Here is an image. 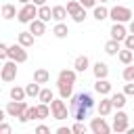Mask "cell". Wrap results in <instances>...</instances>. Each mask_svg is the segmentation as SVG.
I'll return each mask as SVG.
<instances>
[{
  "label": "cell",
  "mask_w": 134,
  "mask_h": 134,
  "mask_svg": "<svg viewBox=\"0 0 134 134\" xmlns=\"http://www.w3.org/2000/svg\"><path fill=\"white\" fill-rule=\"evenodd\" d=\"M25 109H27V103H25V100H10V103L6 105V115H10V117H21V115L25 113Z\"/></svg>",
  "instance_id": "cell-7"
},
{
  "label": "cell",
  "mask_w": 134,
  "mask_h": 134,
  "mask_svg": "<svg viewBox=\"0 0 134 134\" xmlns=\"http://www.w3.org/2000/svg\"><path fill=\"white\" fill-rule=\"evenodd\" d=\"M31 119H40V115H38V107H27L25 113L19 117L21 124H27V121H31Z\"/></svg>",
  "instance_id": "cell-16"
},
{
  "label": "cell",
  "mask_w": 134,
  "mask_h": 134,
  "mask_svg": "<svg viewBox=\"0 0 134 134\" xmlns=\"http://www.w3.org/2000/svg\"><path fill=\"white\" fill-rule=\"evenodd\" d=\"M77 2H80L84 8H94V6H96V0H77Z\"/></svg>",
  "instance_id": "cell-40"
},
{
  "label": "cell",
  "mask_w": 134,
  "mask_h": 134,
  "mask_svg": "<svg viewBox=\"0 0 134 134\" xmlns=\"http://www.w3.org/2000/svg\"><path fill=\"white\" fill-rule=\"evenodd\" d=\"M57 86H59V96L63 100H69L73 94V84H57Z\"/></svg>",
  "instance_id": "cell-22"
},
{
  "label": "cell",
  "mask_w": 134,
  "mask_h": 134,
  "mask_svg": "<svg viewBox=\"0 0 134 134\" xmlns=\"http://www.w3.org/2000/svg\"><path fill=\"white\" fill-rule=\"evenodd\" d=\"M38 19H42L44 23H48V21L52 19V8H50L48 4H42V6H38Z\"/></svg>",
  "instance_id": "cell-19"
},
{
  "label": "cell",
  "mask_w": 134,
  "mask_h": 134,
  "mask_svg": "<svg viewBox=\"0 0 134 134\" xmlns=\"http://www.w3.org/2000/svg\"><path fill=\"white\" fill-rule=\"evenodd\" d=\"M8 59H13V61H17V63H25V61H27V50H25V46H21L19 42L13 44V46H8Z\"/></svg>",
  "instance_id": "cell-6"
},
{
  "label": "cell",
  "mask_w": 134,
  "mask_h": 134,
  "mask_svg": "<svg viewBox=\"0 0 134 134\" xmlns=\"http://www.w3.org/2000/svg\"><path fill=\"white\" fill-rule=\"evenodd\" d=\"M52 34H54L57 38H67V34H69V27H67L63 21H57V25L52 27Z\"/></svg>",
  "instance_id": "cell-26"
},
{
  "label": "cell",
  "mask_w": 134,
  "mask_h": 134,
  "mask_svg": "<svg viewBox=\"0 0 134 134\" xmlns=\"http://www.w3.org/2000/svg\"><path fill=\"white\" fill-rule=\"evenodd\" d=\"M117 59H119L124 65H130L132 59H134V50H130V48H121V50L117 52Z\"/></svg>",
  "instance_id": "cell-24"
},
{
  "label": "cell",
  "mask_w": 134,
  "mask_h": 134,
  "mask_svg": "<svg viewBox=\"0 0 134 134\" xmlns=\"http://www.w3.org/2000/svg\"><path fill=\"white\" fill-rule=\"evenodd\" d=\"M38 115H40V119H46L50 115V105L48 103H40L38 105Z\"/></svg>",
  "instance_id": "cell-33"
},
{
  "label": "cell",
  "mask_w": 134,
  "mask_h": 134,
  "mask_svg": "<svg viewBox=\"0 0 134 134\" xmlns=\"http://www.w3.org/2000/svg\"><path fill=\"white\" fill-rule=\"evenodd\" d=\"M109 34H111V38H113V40H117V42H124V38L128 36V29L124 27V23H113Z\"/></svg>",
  "instance_id": "cell-11"
},
{
  "label": "cell",
  "mask_w": 134,
  "mask_h": 134,
  "mask_svg": "<svg viewBox=\"0 0 134 134\" xmlns=\"http://www.w3.org/2000/svg\"><path fill=\"white\" fill-rule=\"evenodd\" d=\"M73 67H75V71L84 73V71H86V69L90 67V61H88V57H86V54L77 57V59H75V63H73Z\"/></svg>",
  "instance_id": "cell-25"
},
{
  "label": "cell",
  "mask_w": 134,
  "mask_h": 134,
  "mask_svg": "<svg viewBox=\"0 0 134 134\" xmlns=\"http://www.w3.org/2000/svg\"><path fill=\"white\" fill-rule=\"evenodd\" d=\"M40 90H42V88H40V84H38V82H31V84H27V86H25V94H27V96H38V94H40Z\"/></svg>",
  "instance_id": "cell-32"
},
{
  "label": "cell",
  "mask_w": 134,
  "mask_h": 134,
  "mask_svg": "<svg viewBox=\"0 0 134 134\" xmlns=\"http://www.w3.org/2000/svg\"><path fill=\"white\" fill-rule=\"evenodd\" d=\"M50 113H52L54 119L61 121V119H67L69 109H67V105H65L63 98H52V100H50Z\"/></svg>",
  "instance_id": "cell-3"
},
{
  "label": "cell",
  "mask_w": 134,
  "mask_h": 134,
  "mask_svg": "<svg viewBox=\"0 0 134 134\" xmlns=\"http://www.w3.org/2000/svg\"><path fill=\"white\" fill-rule=\"evenodd\" d=\"M92 17H94L96 21H105V19L109 17V8L103 6V4H100V6H94V8H92Z\"/></svg>",
  "instance_id": "cell-23"
},
{
  "label": "cell",
  "mask_w": 134,
  "mask_h": 134,
  "mask_svg": "<svg viewBox=\"0 0 134 134\" xmlns=\"http://www.w3.org/2000/svg\"><path fill=\"white\" fill-rule=\"evenodd\" d=\"M36 6H42V4H46V0H31Z\"/></svg>",
  "instance_id": "cell-45"
},
{
  "label": "cell",
  "mask_w": 134,
  "mask_h": 134,
  "mask_svg": "<svg viewBox=\"0 0 134 134\" xmlns=\"http://www.w3.org/2000/svg\"><path fill=\"white\" fill-rule=\"evenodd\" d=\"M119 50H121V46H119V42H117V40H113V38L105 44V52H107L109 57H117V52H119Z\"/></svg>",
  "instance_id": "cell-20"
},
{
  "label": "cell",
  "mask_w": 134,
  "mask_h": 134,
  "mask_svg": "<svg viewBox=\"0 0 134 134\" xmlns=\"http://www.w3.org/2000/svg\"><path fill=\"white\" fill-rule=\"evenodd\" d=\"M103 2H107V0H100V4H103Z\"/></svg>",
  "instance_id": "cell-49"
},
{
  "label": "cell",
  "mask_w": 134,
  "mask_h": 134,
  "mask_svg": "<svg viewBox=\"0 0 134 134\" xmlns=\"http://www.w3.org/2000/svg\"><path fill=\"white\" fill-rule=\"evenodd\" d=\"M52 98H54V92H52L50 88H42L40 94H38V100H40V103H48V105H50Z\"/></svg>",
  "instance_id": "cell-28"
},
{
  "label": "cell",
  "mask_w": 134,
  "mask_h": 134,
  "mask_svg": "<svg viewBox=\"0 0 134 134\" xmlns=\"http://www.w3.org/2000/svg\"><path fill=\"white\" fill-rule=\"evenodd\" d=\"M27 94H25V88H19V86H13L10 88V100H23Z\"/></svg>",
  "instance_id": "cell-31"
},
{
  "label": "cell",
  "mask_w": 134,
  "mask_h": 134,
  "mask_svg": "<svg viewBox=\"0 0 134 134\" xmlns=\"http://www.w3.org/2000/svg\"><path fill=\"white\" fill-rule=\"evenodd\" d=\"M71 132H75V134H84V132H86V126H84L82 121H75V124L71 126Z\"/></svg>",
  "instance_id": "cell-36"
},
{
  "label": "cell",
  "mask_w": 134,
  "mask_h": 134,
  "mask_svg": "<svg viewBox=\"0 0 134 134\" xmlns=\"http://www.w3.org/2000/svg\"><path fill=\"white\" fill-rule=\"evenodd\" d=\"M65 8H67V15H69V17H75V15H77V13H80V10L84 8V6H82V4L77 2V0H69Z\"/></svg>",
  "instance_id": "cell-27"
},
{
  "label": "cell",
  "mask_w": 134,
  "mask_h": 134,
  "mask_svg": "<svg viewBox=\"0 0 134 134\" xmlns=\"http://www.w3.org/2000/svg\"><path fill=\"white\" fill-rule=\"evenodd\" d=\"M121 75H124V80H126V82H134V65H132V63H130V65H126V69H124V73H121Z\"/></svg>",
  "instance_id": "cell-34"
},
{
  "label": "cell",
  "mask_w": 134,
  "mask_h": 134,
  "mask_svg": "<svg viewBox=\"0 0 134 134\" xmlns=\"http://www.w3.org/2000/svg\"><path fill=\"white\" fill-rule=\"evenodd\" d=\"M96 109H98V115H109L111 111H113V105H111V96H103L100 98V103L96 105Z\"/></svg>",
  "instance_id": "cell-15"
},
{
  "label": "cell",
  "mask_w": 134,
  "mask_h": 134,
  "mask_svg": "<svg viewBox=\"0 0 134 134\" xmlns=\"http://www.w3.org/2000/svg\"><path fill=\"white\" fill-rule=\"evenodd\" d=\"M92 73H94V77H96V80H103V77H107V75H109V65H107V63H103V61H96V63H94V67H92Z\"/></svg>",
  "instance_id": "cell-13"
},
{
  "label": "cell",
  "mask_w": 134,
  "mask_h": 134,
  "mask_svg": "<svg viewBox=\"0 0 134 134\" xmlns=\"http://www.w3.org/2000/svg\"><path fill=\"white\" fill-rule=\"evenodd\" d=\"M111 105H113V109H124L126 107V92L111 94Z\"/></svg>",
  "instance_id": "cell-18"
},
{
  "label": "cell",
  "mask_w": 134,
  "mask_h": 134,
  "mask_svg": "<svg viewBox=\"0 0 134 134\" xmlns=\"http://www.w3.org/2000/svg\"><path fill=\"white\" fill-rule=\"evenodd\" d=\"M34 82H38V84H48V82H50V73L40 67V69L34 71Z\"/></svg>",
  "instance_id": "cell-21"
},
{
  "label": "cell",
  "mask_w": 134,
  "mask_h": 134,
  "mask_svg": "<svg viewBox=\"0 0 134 134\" xmlns=\"http://www.w3.org/2000/svg\"><path fill=\"white\" fill-rule=\"evenodd\" d=\"M128 31H130V34H134V19H130V21H128Z\"/></svg>",
  "instance_id": "cell-44"
},
{
  "label": "cell",
  "mask_w": 134,
  "mask_h": 134,
  "mask_svg": "<svg viewBox=\"0 0 134 134\" xmlns=\"http://www.w3.org/2000/svg\"><path fill=\"white\" fill-rule=\"evenodd\" d=\"M90 130H92L94 134H109V132H111V126L105 121L103 115H98V117H92V121H90Z\"/></svg>",
  "instance_id": "cell-8"
},
{
  "label": "cell",
  "mask_w": 134,
  "mask_h": 134,
  "mask_svg": "<svg viewBox=\"0 0 134 134\" xmlns=\"http://www.w3.org/2000/svg\"><path fill=\"white\" fill-rule=\"evenodd\" d=\"M19 2H21V4H27V2H31V0H19Z\"/></svg>",
  "instance_id": "cell-48"
},
{
  "label": "cell",
  "mask_w": 134,
  "mask_h": 134,
  "mask_svg": "<svg viewBox=\"0 0 134 134\" xmlns=\"http://www.w3.org/2000/svg\"><path fill=\"white\" fill-rule=\"evenodd\" d=\"M10 130H13V128H10L8 124H4V121H0V134H10Z\"/></svg>",
  "instance_id": "cell-41"
},
{
  "label": "cell",
  "mask_w": 134,
  "mask_h": 134,
  "mask_svg": "<svg viewBox=\"0 0 134 134\" xmlns=\"http://www.w3.org/2000/svg\"><path fill=\"white\" fill-rule=\"evenodd\" d=\"M71 19H73L75 23H84V19H86V8H82V10H80L75 17H71Z\"/></svg>",
  "instance_id": "cell-37"
},
{
  "label": "cell",
  "mask_w": 134,
  "mask_h": 134,
  "mask_svg": "<svg viewBox=\"0 0 134 134\" xmlns=\"http://www.w3.org/2000/svg\"><path fill=\"white\" fill-rule=\"evenodd\" d=\"M4 117H6V109H0V121H4Z\"/></svg>",
  "instance_id": "cell-46"
},
{
  "label": "cell",
  "mask_w": 134,
  "mask_h": 134,
  "mask_svg": "<svg viewBox=\"0 0 134 134\" xmlns=\"http://www.w3.org/2000/svg\"><path fill=\"white\" fill-rule=\"evenodd\" d=\"M71 132V128H65V126H61L59 130H57V134H69Z\"/></svg>",
  "instance_id": "cell-43"
},
{
  "label": "cell",
  "mask_w": 134,
  "mask_h": 134,
  "mask_svg": "<svg viewBox=\"0 0 134 134\" xmlns=\"http://www.w3.org/2000/svg\"><path fill=\"white\" fill-rule=\"evenodd\" d=\"M94 90H96L100 96H109V94H111V82H109L107 77H103V80H96V84H94Z\"/></svg>",
  "instance_id": "cell-14"
},
{
  "label": "cell",
  "mask_w": 134,
  "mask_h": 134,
  "mask_svg": "<svg viewBox=\"0 0 134 134\" xmlns=\"http://www.w3.org/2000/svg\"><path fill=\"white\" fill-rule=\"evenodd\" d=\"M111 130H115L117 134L128 130V115H126L121 109H117V113H115V117H113V126H111Z\"/></svg>",
  "instance_id": "cell-9"
},
{
  "label": "cell",
  "mask_w": 134,
  "mask_h": 134,
  "mask_svg": "<svg viewBox=\"0 0 134 134\" xmlns=\"http://www.w3.org/2000/svg\"><path fill=\"white\" fill-rule=\"evenodd\" d=\"M109 19H113V23H128L132 19V10L128 6H113L109 10Z\"/></svg>",
  "instance_id": "cell-2"
},
{
  "label": "cell",
  "mask_w": 134,
  "mask_h": 134,
  "mask_svg": "<svg viewBox=\"0 0 134 134\" xmlns=\"http://www.w3.org/2000/svg\"><path fill=\"white\" fill-rule=\"evenodd\" d=\"M65 17H69L65 6H52V19H54V21H63Z\"/></svg>",
  "instance_id": "cell-30"
},
{
  "label": "cell",
  "mask_w": 134,
  "mask_h": 134,
  "mask_svg": "<svg viewBox=\"0 0 134 134\" xmlns=\"http://www.w3.org/2000/svg\"><path fill=\"white\" fill-rule=\"evenodd\" d=\"M2 17L4 19H15L17 17V6L15 4H4L2 6Z\"/></svg>",
  "instance_id": "cell-29"
},
{
  "label": "cell",
  "mask_w": 134,
  "mask_h": 134,
  "mask_svg": "<svg viewBox=\"0 0 134 134\" xmlns=\"http://www.w3.org/2000/svg\"><path fill=\"white\" fill-rule=\"evenodd\" d=\"M94 109V98L90 92H80V94H71L69 98V115L75 121H84L90 111Z\"/></svg>",
  "instance_id": "cell-1"
},
{
  "label": "cell",
  "mask_w": 134,
  "mask_h": 134,
  "mask_svg": "<svg viewBox=\"0 0 134 134\" xmlns=\"http://www.w3.org/2000/svg\"><path fill=\"white\" fill-rule=\"evenodd\" d=\"M4 59H8V46L0 42V61H4Z\"/></svg>",
  "instance_id": "cell-39"
},
{
  "label": "cell",
  "mask_w": 134,
  "mask_h": 134,
  "mask_svg": "<svg viewBox=\"0 0 134 134\" xmlns=\"http://www.w3.org/2000/svg\"><path fill=\"white\" fill-rule=\"evenodd\" d=\"M29 31H31L36 38H38V36H44V34H46V23L36 17L34 21H29Z\"/></svg>",
  "instance_id": "cell-12"
},
{
  "label": "cell",
  "mask_w": 134,
  "mask_h": 134,
  "mask_svg": "<svg viewBox=\"0 0 134 134\" xmlns=\"http://www.w3.org/2000/svg\"><path fill=\"white\" fill-rule=\"evenodd\" d=\"M0 77H2V82H13V80L17 77V61L8 59V61L0 67Z\"/></svg>",
  "instance_id": "cell-5"
},
{
  "label": "cell",
  "mask_w": 134,
  "mask_h": 134,
  "mask_svg": "<svg viewBox=\"0 0 134 134\" xmlns=\"http://www.w3.org/2000/svg\"><path fill=\"white\" fill-rule=\"evenodd\" d=\"M126 132H128V134H134V128H128Z\"/></svg>",
  "instance_id": "cell-47"
},
{
  "label": "cell",
  "mask_w": 134,
  "mask_h": 134,
  "mask_svg": "<svg viewBox=\"0 0 134 134\" xmlns=\"http://www.w3.org/2000/svg\"><path fill=\"white\" fill-rule=\"evenodd\" d=\"M75 77H77L75 69H61L59 77H57V84H75Z\"/></svg>",
  "instance_id": "cell-10"
},
{
  "label": "cell",
  "mask_w": 134,
  "mask_h": 134,
  "mask_svg": "<svg viewBox=\"0 0 134 134\" xmlns=\"http://www.w3.org/2000/svg\"><path fill=\"white\" fill-rule=\"evenodd\" d=\"M124 92H126V96H134V82H128L124 86Z\"/></svg>",
  "instance_id": "cell-38"
},
{
  "label": "cell",
  "mask_w": 134,
  "mask_h": 134,
  "mask_svg": "<svg viewBox=\"0 0 134 134\" xmlns=\"http://www.w3.org/2000/svg\"><path fill=\"white\" fill-rule=\"evenodd\" d=\"M124 48H130V50H134V34H128V36L124 38Z\"/></svg>",
  "instance_id": "cell-35"
},
{
  "label": "cell",
  "mask_w": 134,
  "mask_h": 134,
  "mask_svg": "<svg viewBox=\"0 0 134 134\" xmlns=\"http://www.w3.org/2000/svg\"><path fill=\"white\" fill-rule=\"evenodd\" d=\"M36 134H50V128L48 126H38L36 128Z\"/></svg>",
  "instance_id": "cell-42"
},
{
  "label": "cell",
  "mask_w": 134,
  "mask_h": 134,
  "mask_svg": "<svg viewBox=\"0 0 134 134\" xmlns=\"http://www.w3.org/2000/svg\"><path fill=\"white\" fill-rule=\"evenodd\" d=\"M36 17H38V6H36L34 2L23 4V8L17 13V19H19L21 23H29V21H34Z\"/></svg>",
  "instance_id": "cell-4"
},
{
  "label": "cell",
  "mask_w": 134,
  "mask_h": 134,
  "mask_svg": "<svg viewBox=\"0 0 134 134\" xmlns=\"http://www.w3.org/2000/svg\"><path fill=\"white\" fill-rule=\"evenodd\" d=\"M34 38H36V36H34L31 31H21V34L17 36V42H19L21 46H25V48H29V46L34 44Z\"/></svg>",
  "instance_id": "cell-17"
}]
</instances>
